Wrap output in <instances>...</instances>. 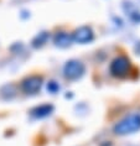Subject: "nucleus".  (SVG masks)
Instances as JSON below:
<instances>
[{
	"label": "nucleus",
	"instance_id": "obj_1",
	"mask_svg": "<svg viewBox=\"0 0 140 146\" xmlns=\"http://www.w3.org/2000/svg\"><path fill=\"white\" fill-rule=\"evenodd\" d=\"M140 130V110L125 116L114 126V133L117 135H128Z\"/></svg>",
	"mask_w": 140,
	"mask_h": 146
},
{
	"label": "nucleus",
	"instance_id": "obj_2",
	"mask_svg": "<svg viewBox=\"0 0 140 146\" xmlns=\"http://www.w3.org/2000/svg\"><path fill=\"white\" fill-rule=\"evenodd\" d=\"M86 72V67L78 60H69L63 66V76L69 81L79 79Z\"/></svg>",
	"mask_w": 140,
	"mask_h": 146
},
{
	"label": "nucleus",
	"instance_id": "obj_3",
	"mask_svg": "<svg viewBox=\"0 0 140 146\" xmlns=\"http://www.w3.org/2000/svg\"><path fill=\"white\" fill-rule=\"evenodd\" d=\"M109 71L114 77H119V78L125 77L130 71V61L125 56H119L114 58L112 63H110Z\"/></svg>",
	"mask_w": 140,
	"mask_h": 146
},
{
	"label": "nucleus",
	"instance_id": "obj_4",
	"mask_svg": "<svg viewBox=\"0 0 140 146\" xmlns=\"http://www.w3.org/2000/svg\"><path fill=\"white\" fill-rule=\"evenodd\" d=\"M42 77L40 76H30L21 82V89L26 94H36L42 87Z\"/></svg>",
	"mask_w": 140,
	"mask_h": 146
},
{
	"label": "nucleus",
	"instance_id": "obj_5",
	"mask_svg": "<svg viewBox=\"0 0 140 146\" xmlns=\"http://www.w3.org/2000/svg\"><path fill=\"white\" fill-rule=\"evenodd\" d=\"M72 38L77 43L84 45V43H89L93 41L94 34L89 26H81L77 30H75V32L72 34Z\"/></svg>",
	"mask_w": 140,
	"mask_h": 146
},
{
	"label": "nucleus",
	"instance_id": "obj_6",
	"mask_svg": "<svg viewBox=\"0 0 140 146\" xmlns=\"http://www.w3.org/2000/svg\"><path fill=\"white\" fill-rule=\"evenodd\" d=\"M53 113V105L51 104H41L31 110V116L35 119H43Z\"/></svg>",
	"mask_w": 140,
	"mask_h": 146
},
{
	"label": "nucleus",
	"instance_id": "obj_7",
	"mask_svg": "<svg viewBox=\"0 0 140 146\" xmlns=\"http://www.w3.org/2000/svg\"><path fill=\"white\" fill-rule=\"evenodd\" d=\"M53 42L57 47H61V48H66V47H69L73 42V38H72V35L67 34V32H57L53 37Z\"/></svg>",
	"mask_w": 140,
	"mask_h": 146
},
{
	"label": "nucleus",
	"instance_id": "obj_8",
	"mask_svg": "<svg viewBox=\"0 0 140 146\" xmlns=\"http://www.w3.org/2000/svg\"><path fill=\"white\" fill-rule=\"evenodd\" d=\"M50 38V34L49 32H40L39 35L35 36V38L32 40V46L35 47V48H39V47H42L45 43L49 41Z\"/></svg>",
	"mask_w": 140,
	"mask_h": 146
},
{
	"label": "nucleus",
	"instance_id": "obj_9",
	"mask_svg": "<svg viewBox=\"0 0 140 146\" xmlns=\"http://www.w3.org/2000/svg\"><path fill=\"white\" fill-rule=\"evenodd\" d=\"M58 90H60V86H58V83H56L55 81H51L47 83V92H50V93H57Z\"/></svg>",
	"mask_w": 140,
	"mask_h": 146
}]
</instances>
